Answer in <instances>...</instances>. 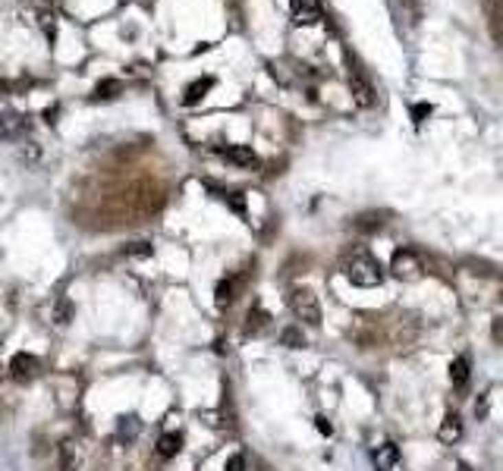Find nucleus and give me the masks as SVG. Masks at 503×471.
<instances>
[{
    "instance_id": "nucleus-1",
    "label": "nucleus",
    "mask_w": 503,
    "mask_h": 471,
    "mask_svg": "<svg viewBox=\"0 0 503 471\" xmlns=\"http://www.w3.org/2000/svg\"><path fill=\"white\" fill-rule=\"evenodd\" d=\"M346 277H349V283L368 289V286H377V283L384 280V271H381V264H377L371 255H355V258L346 264Z\"/></svg>"
},
{
    "instance_id": "nucleus-2",
    "label": "nucleus",
    "mask_w": 503,
    "mask_h": 471,
    "mask_svg": "<svg viewBox=\"0 0 503 471\" xmlns=\"http://www.w3.org/2000/svg\"><path fill=\"white\" fill-rule=\"evenodd\" d=\"M289 308L293 314L309 327H321V305H318V295L311 289H293L289 292Z\"/></svg>"
},
{
    "instance_id": "nucleus-3",
    "label": "nucleus",
    "mask_w": 503,
    "mask_h": 471,
    "mask_svg": "<svg viewBox=\"0 0 503 471\" xmlns=\"http://www.w3.org/2000/svg\"><path fill=\"white\" fill-rule=\"evenodd\" d=\"M390 271L396 273L400 280H418V277H422V271H425V264H422V258H418L412 249H400L396 255H393Z\"/></svg>"
},
{
    "instance_id": "nucleus-4",
    "label": "nucleus",
    "mask_w": 503,
    "mask_h": 471,
    "mask_svg": "<svg viewBox=\"0 0 503 471\" xmlns=\"http://www.w3.org/2000/svg\"><path fill=\"white\" fill-rule=\"evenodd\" d=\"M38 371H41V365H38V358L29 352H16L13 358H10V374H13V380H19V383L35 380Z\"/></svg>"
},
{
    "instance_id": "nucleus-5",
    "label": "nucleus",
    "mask_w": 503,
    "mask_h": 471,
    "mask_svg": "<svg viewBox=\"0 0 503 471\" xmlns=\"http://www.w3.org/2000/svg\"><path fill=\"white\" fill-rule=\"evenodd\" d=\"M29 133V119L23 113H0V139L3 141H16Z\"/></svg>"
},
{
    "instance_id": "nucleus-6",
    "label": "nucleus",
    "mask_w": 503,
    "mask_h": 471,
    "mask_svg": "<svg viewBox=\"0 0 503 471\" xmlns=\"http://www.w3.org/2000/svg\"><path fill=\"white\" fill-rule=\"evenodd\" d=\"M221 157H223V161H230L233 167H243V170H255V167H258V154H255L249 145L221 148Z\"/></svg>"
},
{
    "instance_id": "nucleus-7",
    "label": "nucleus",
    "mask_w": 503,
    "mask_h": 471,
    "mask_svg": "<svg viewBox=\"0 0 503 471\" xmlns=\"http://www.w3.org/2000/svg\"><path fill=\"white\" fill-rule=\"evenodd\" d=\"M289 10L299 25H311L321 19V0H289Z\"/></svg>"
},
{
    "instance_id": "nucleus-8",
    "label": "nucleus",
    "mask_w": 503,
    "mask_h": 471,
    "mask_svg": "<svg viewBox=\"0 0 503 471\" xmlns=\"http://www.w3.org/2000/svg\"><path fill=\"white\" fill-rule=\"evenodd\" d=\"M349 91H353V101L359 107H371L375 104V89H371V82L365 76H359V73L349 76Z\"/></svg>"
},
{
    "instance_id": "nucleus-9",
    "label": "nucleus",
    "mask_w": 503,
    "mask_h": 471,
    "mask_svg": "<svg viewBox=\"0 0 503 471\" xmlns=\"http://www.w3.org/2000/svg\"><path fill=\"white\" fill-rule=\"evenodd\" d=\"M396 462H400V449H396V443H381V446L375 449V468L377 471H393L396 468Z\"/></svg>"
},
{
    "instance_id": "nucleus-10",
    "label": "nucleus",
    "mask_w": 503,
    "mask_h": 471,
    "mask_svg": "<svg viewBox=\"0 0 503 471\" xmlns=\"http://www.w3.org/2000/svg\"><path fill=\"white\" fill-rule=\"evenodd\" d=\"M437 437L444 443H456L459 437H462V418H459L456 412H447L444 421H440V430H437Z\"/></svg>"
},
{
    "instance_id": "nucleus-11",
    "label": "nucleus",
    "mask_w": 503,
    "mask_h": 471,
    "mask_svg": "<svg viewBox=\"0 0 503 471\" xmlns=\"http://www.w3.org/2000/svg\"><path fill=\"white\" fill-rule=\"evenodd\" d=\"M211 89H214V79H211V76H205V79L192 82V85L186 89V95H183V104H186V107H192V104H199Z\"/></svg>"
},
{
    "instance_id": "nucleus-12",
    "label": "nucleus",
    "mask_w": 503,
    "mask_h": 471,
    "mask_svg": "<svg viewBox=\"0 0 503 471\" xmlns=\"http://www.w3.org/2000/svg\"><path fill=\"white\" fill-rule=\"evenodd\" d=\"M236 289H239V280L236 277H230V280H221L214 289V302L217 308H227V305H233V299H236Z\"/></svg>"
},
{
    "instance_id": "nucleus-13",
    "label": "nucleus",
    "mask_w": 503,
    "mask_h": 471,
    "mask_svg": "<svg viewBox=\"0 0 503 471\" xmlns=\"http://www.w3.org/2000/svg\"><path fill=\"white\" fill-rule=\"evenodd\" d=\"M469 374H472V365H469L466 355H459V358L450 361V380H453V387H466Z\"/></svg>"
},
{
    "instance_id": "nucleus-14",
    "label": "nucleus",
    "mask_w": 503,
    "mask_h": 471,
    "mask_svg": "<svg viewBox=\"0 0 503 471\" xmlns=\"http://www.w3.org/2000/svg\"><path fill=\"white\" fill-rule=\"evenodd\" d=\"M183 449V437L179 434H164L161 440H157V456L161 459H173Z\"/></svg>"
},
{
    "instance_id": "nucleus-15",
    "label": "nucleus",
    "mask_w": 503,
    "mask_h": 471,
    "mask_svg": "<svg viewBox=\"0 0 503 471\" xmlns=\"http://www.w3.org/2000/svg\"><path fill=\"white\" fill-rule=\"evenodd\" d=\"M54 321H57L60 327H67L69 321H73V302H69V299H60V302L54 305Z\"/></svg>"
},
{
    "instance_id": "nucleus-16",
    "label": "nucleus",
    "mask_w": 503,
    "mask_h": 471,
    "mask_svg": "<svg viewBox=\"0 0 503 471\" xmlns=\"http://www.w3.org/2000/svg\"><path fill=\"white\" fill-rule=\"evenodd\" d=\"M280 343H283V346H289V349H302L305 346V336H302V330H299V327H287V330L280 333Z\"/></svg>"
},
{
    "instance_id": "nucleus-17",
    "label": "nucleus",
    "mask_w": 503,
    "mask_h": 471,
    "mask_svg": "<svg viewBox=\"0 0 503 471\" xmlns=\"http://www.w3.org/2000/svg\"><path fill=\"white\" fill-rule=\"evenodd\" d=\"M267 311H261V308H255V311H249V324H245V333H258V330H265L267 327Z\"/></svg>"
},
{
    "instance_id": "nucleus-18",
    "label": "nucleus",
    "mask_w": 503,
    "mask_h": 471,
    "mask_svg": "<svg viewBox=\"0 0 503 471\" xmlns=\"http://www.w3.org/2000/svg\"><path fill=\"white\" fill-rule=\"evenodd\" d=\"M381 223H384V214H362V217L355 220V227L371 233V229H381Z\"/></svg>"
},
{
    "instance_id": "nucleus-19",
    "label": "nucleus",
    "mask_w": 503,
    "mask_h": 471,
    "mask_svg": "<svg viewBox=\"0 0 503 471\" xmlns=\"http://www.w3.org/2000/svg\"><path fill=\"white\" fill-rule=\"evenodd\" d=\"M38 23H41V29H45V35H47V41H54L57 38V16L54 13H38Z\"/></svg>"
},
{
    "instance_id": "nucleus-20",
    "label": "nucleus",
    "mask_w": 503,
    "mask_h": 471,
    "mask_svg": "<svg viewBox=\"0 0 503 471\" xmlns=\"http://www.w3.org/2000/svg\"><path fill=\"white\" fill-rule=\"evenodd\" d=\"M117 95H120V82H117V79H104V82H98L95 97H117Z\"/></svg>"
},
{
    "instance_id": "nucleus-21",
    "label": "nucleus",
    "mask_w": 503,
    "mask_h": 471,
    "mask_svg": "<svg viewBox=\"0 0 503 471\" xmlns=\"http://www.w3.org/2000/svg\"><path fill=\"white\" fill-rule=\"evenodd\" d=\"M223 471H249V462H245L243 452H236V456H230V459H227Z\"/></svg>"
},
{
    "instance_id": "nucleus-22",
    "label": "nucleus",
    "mask_w": 503,
    "mask_h": 471,
    "mask_svg": "<svg viewBox=\"0 0 503 471\" xmlns=\"http://www.w3.org/2000/svg\"><path fill=\"white\" fill-rule=\"evenodd\" d=\"M135 434H139V421H135V418H123V424H120V437H129V440H133Z\"/></svg>"
},
{
    "instance_id": "nucleus-23",
    "label": "nucleus",
    "mask_w": 503,
    "mask_h": 471,
    "mask_svg": "<svg viewBox=\"0 0 503 471\" xmlns=\"http://www.w3.org/2000/svg\"><path fill=\"white\" fill-rule=\"evenodd\" d=\"M126 255H129V258H145V255H151V245L148 242H135V245L126 249Z\"/></svg>"
},
{
    "instance_id": "nucleus-24",
    "label": "nucleus",
    "mask_w": 503,
    "mask_h": 471,
    "mask_svg": "<svg viewBox=\"0 0 503 471\" xmlns=\"http://www.w3.org/2000/svg\"><path fill=\"white\" fill-rule=\"evenodd\" d=\"M431 111H434L431 104H415V107H412V119H415V123H425V117H431Z\"/></svg>"
},
{
    "instance_id": "nucleus-25",
    "label": "nucleus",
    "mask_w": 503,
    "mask_h": 471,
    "mask_svg": "<svg viewBox=\"0 0 503 471\" xmlns=\"http://www.w3.org/2000/svg\"><path fill=\"white\" fill-rule=\"evenodd\" d=\"M315 427H318L321 434H327V437H331V434H333V424H331V421H327V418H324V415H318V418H315Z\"/></svg>"
},
{
    "instance_id": "nucleus-26",
    "label": "nucleus",
    "mask_w": 503,
    "mask_h": 471,
    "mask_svg": "<svg viewBox=\"0 0 503 471\" xmlns=\"http://www.w3.org/2000/svg\"><path fill=\"white\" fill-rule=\"evenodd\" d=\"M230 205H233L239 214H243V198H239V195H233V198H230Z\"/></svg>"
}]
</instances>
